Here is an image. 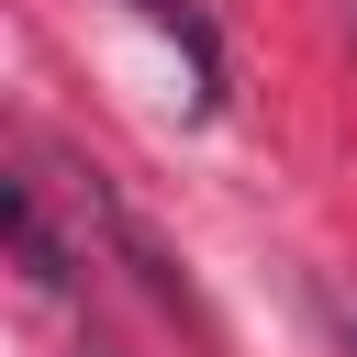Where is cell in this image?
Masks as SVG:
<instances>
[{"label":"cell","mask_w":357,"mask_h":357,"mask_svg":"<svg viewBox=\"0 0 357 357\" xmlns=\"http://www.w3.org/2000/svg\"><path fill=\"white\" fill-rule=\"evenodd\" d=\"M0 201H11V257H22V279H33V290H78V245L56 234V212H45V178H11Z\"/></svg>","instance_id":"obj_1"},{"label":"cell","mask_w":357,"mask_h":357,"mask_svg":"<svg viewBox=\"0 0 357 357\" xmlns=\"http://www.w3.org/2000/svg\"><path fill=\"white\" fill-rule=\"evenodd\" d=\"M156 33H178V56H190V78H201V112H223V33L190 11V0H134Z\"/></svg>","instance_id":"obj_2"},{"label":"cell","mask_w":357,"mask_h":357,"mask_svg":"<svg viewBox=\"0 0 357 357\" xmlns=\"http://www.w3.org/2000/svg\"><path fill=\"white\" fill-rule=\"evenodd\" d=\"M324 312H335V335L357 346V290H324Z\"/></svg>","instance_id":"obj_3"}]
</instances>
